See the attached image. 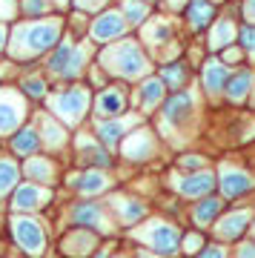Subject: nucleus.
<instances>
[{
    "instance_id": "obj_38",
    "label": "nucleus",
    "mask_w": 255,
    "mask_h": 258,
    "mask_svg": "<svg viewBox=\"0 0 255 258\" xmlns=\"http://www.w3.org/2000/svg\"><path fill=\"white\" fill-rule=\"evenodd\" d=\"M201 249H204V238H201L198 232L183 235V252H186V255H198Z\"/></svg>"
},
{
    "instance_id": "obj_9",
    "label": "nucleus",
    "mask_w": 255,
    "mask_h": 258,
    "mask_svg": "<svg viewBox=\"0 0 255 258\" xmlns=\"http://www.w3.org/2000/svg\"><path fill=\"white\" fill-rule=\"evenodd\" d=\"M218 186H221V195L224 198H241V195H246L249 189L255 186L252 175L249 172H244V169H238V166H224L221 169V178H218Z\"/></svg>"
},
{
    "instance_id": "obj_27",
    "label": "nucleus",
    "mask_w": 255,
    "mask_h": 258,
    "mask_svg": "<svg viewBox=\"0 0 255 258\" xmlns=\"http://www.w3.org/2000/svg\"><path fill=\"white\" fill-rule=\"evenodd\" d=\"M81 161L89 169H103V166H112L109 152L98 144H89V141H81Z\"/></svg>"
},
{
    "instance_id": "obj_37",
    "label": "nucleus",
    "mask_w": 255,
    "mask_h": 258,
    "mask_svg": "<svg viewBox=\"0 0 255 258\" xmlns=\"http://www.w3.org/2000/svg\"><path fill=\"white\" fill-rule=\"evenodd\" d=\"M238 43H241L244 52L255 55V26H252V23H244V26L238 29Z\"/></svg>"
},
{
    "instance_id": "obj_18",
    "label": "nucleus",
    "mask_w": 255,
    "mask_h": 258,
    "mask_svg": "<svg viewBox=\"0 0 255 258\" xmlns=\"http://www.w3.org/2000/svg\"><path fill=\"white\" fill-rule=\"evenodd\" d=\"M95 241H98V238H95V232H92V230H86V227H78V230H72V232L63 238L60 249H63L66 255L81 258V255H86V252H92Z\"/></svg>"
},
{
    "instance_id": "obj_1",
    "label": "nucleus",
    "mask_w": 255,
    "mask_h": 258,
    "mask_svg": "<svg viewBox=\"0 0 255 258\" xmlns=\"http://www.w3.org/2000/svg\"><path fill=\"white\" fill-rule=\"evenodd\" d=\"M60 43V20L49 18V20H29L20 23L12 35V57L15 60H29V57L46 55L49 49H55Z\"/></svg>"
},
{
    "instance_id": "obj_17",
    "label": "nucleus",
    "mask_w": 255,
    "mask_h": 258,
    "mask_svg": "<svg viewBox=\"0 0 255 258\" xmlns=\"http://www.w3.org/2000/svg\"><path fill=\"white\" fill-rule=\"evenodd\" d=\"M152 152H155V138H152L146 129L132 132V135L123 141V155H126L129 161H146V158H152Z\"/></svg>"
},
{
    "instance_id": "obj_19",
    "label": "nucleus",
    "mask_w": 255,
    "mask_h": 258,
    "mask_svg": "<svg viewBox=\"0 0 255 258\" xmlns=\"http://www.w3.org/2000/svg\"><path fill=\"white\" fill-rule=\"evenodd\" d=\"M166 95V83L161 78H144V83L138 86V103H141V109H155L158 103L164 101Z\"/></svg>"
},
{
    "instance_id": "obj_29",
    "label": "nucleus",
    "mask_w": 255,
    "mask_h": 258,
    "mask_svg": "<svg viewBox=\"0 0 255 258\" xmlns=\"http://www.w3.org/2000/svg\"><path fill=\"white\" fill-rule=\"evenodd\" d=\"M221 207H224L221 198H212V195H210V198H201V204L195 207V212H192V218H195L198 227H210V224L218 218Z\"/></svg>"
},
{
    "instance_id": "obj_34",
    "label": "nucleus",
    "mask_w": 255,
    "mask_h": 258,
    "mask_svg": "<svg viewBox=\"0 0 255 258\" xmlns=\"http://www.w3.org/2000/svg\"><path fill=\"white\" fill-rule=\"evenodd\" d=\"M49 9H52L49 0H20V12H23V18H29V20H37Z\"/></svg>"
},
{
    "instance_id": "obj_21",
    "label": "nucleus",
    "mask_w": 255,
    "mask_h": 258,
    "mask_svg": "<svg viewBox=\"0 0 255 258\" xmlns=\"http://www.w3.org/2000/svg\"><path fill=\"white\" fill-rule=\"evenodd\" d=\"M40 135H37V129L35 126H20L15 135H12V149H15V155H35L37 149H40Z\"/></svg>"
},
{
    "instance_id": "obj_22",
    "label": "nucleus",
    "mask_w": 255,
    "mask_h": 258,
    "mask_svg": "<svg viewBox=\"0 0 255 258\" xmlns=\"http://www.w3.org/2000/svg\"><path fill=\"white\" fill-rule=\"evenodd\" d=\"M72 186L83 195H98V192H106L109 189V178L103 175L100 169H86L83 175H78L72 181Z\"/></svg>"
},
{
    "instance_id": "obj_44",
    "label": "nucleus",
    "mask_w": 255,
    "mask_h": 258,
    "mask_svg": "<svg viewBox=\"0 0 255 258\" xmlns=\"http://www.w3.org/2000/svg\"><path fill=\"white\" fill-rule=\"evenodd\" d=\"M238 258H255V244H244L238 249Z\"/></svg>"
},
{
    "instance_id": "obj_41",
    "label": "nucleus",
    "mask_w": 255,
    "mask_h": 258,
    "mask_svg": "<svg viewBox=\"0 0 255 258\" xmlns=\"http://www.w3.org/2000/svg\"><path fill=\"white\" fill-rule=\"evenodd\" d=\"M241 55H244V49H241V46H229V49L221 52V60H224V63H238Z\"/></svg>"
},
{
    "instance_id": "obj_10",
    "label": "nucleus",
    "mask_w": 255,
    "mask_h": 258,
    "mask_svg": "<svg viewBox=\"0 0 255 258\" xmlns=\"http://www.w3.org/2000/svg\"><path fill=\"white\" fill-rule=\"evenodd\" d=\"M95 112L98 118L103 120H112V118H120L126 112V92L120 86H106L100 89L98 98H95Z\"/></svg>"
},
{
    "instance_id": "obj_24",
    "label": "nucleus",
    "mask_w": 255,
    "mask_h": 258,
    "mask_svg": "<svg viewBox=\"0 0 255 258\" xmlns=\"http://www.w3.org/2000/svg\"><path fill=\"white\" fill-rule=\"evenodd\" d=\"M232 37H235V26L229 18H218L210 29V49L212 52H224L227 46H232Z\"/></svg>"
},
{
    "instance_id": "obj_8",
    "label": "nucleus",
    "mask_w": 255,
    "mask_h": 258,
    "mask_svg": "<svg viewBox=\"0 0 255 258\" xmlns=\"http://www.w3.org/2000/svg\"><path fill=\"white\" fill-rule=\"evenodd\" d=\"M26 118V103L18 92H0V135H15Z\"/></svg>"
},
{
    "instance_id": "obj_11",
    "label": "nucleus",
    "mask_w": 255,
    "mask_h": 258,
    "mask_svg": "<svg viewBox=\"0 0 255 258\" xmlns=\"http://www.w3.org/2000/svg\"><path fill=\"white\" fill-rule=\"evenodd\" d=\"M52 195L49 189L37 184H20L15 192H12V210L15 212H32V210H40L46 201H49Z\"/></svg>"
},
{
    "instance_id": "obj_4",
    "label": "nucleus",
    "mask_w": 255,
    "mask_h": 258,
    "mask_svg": "<svg viewBox=\"0 0 255 258\" xmlns=\"http://www.w3.org/2000/svg\"><path fill=\"white\" fill-rule=\"evenodd\" d=\"M86 60H89V49L86 46H78L72 40H60L52 49V55H49V72L57 75V78L72 81V78H78L83 72Z\"/></svg>"
},
{
    "instance_id": "obj_15",
    "label": "nucleus",
    "mask_w": 255,
    "mask_h": 258,
    "mask_svg": "<svg viewBox=\"0 0 255 258\" xmlns=\"http://www.w3.org/2000/svg\"><path fill=\"white\" fill-rule=\"evenodd\" d=\"M249 218H252L249 210H235V212H229V215L221 218L218 227H215V232H218L221 238H227V241H238L246 232V227H249Z\"/></svg>"
},
{
    "instance_id": "obj_47",
    "label": "nucleus",
    "mask_w": 255,
    "mask_h": 258,
    "mask_svg": "<svg viewBox=\"0 0 255 258\" xmlns=\"http://www.w3.org/2000/svg\"><path fill=\"white\" fill-rule=\"evenodd\" d=\"M109 255H112V249H109V247H100V249H98V255H95V258H109Z\"/></svg>"
},
{
    "instance_id": "obj_51",
    "label": "nucleus",
    "mask_w": 255,
    "mask_h": 258,
    "mask_svg": "<svg viewBox=\"0 0 255 258\" xmlns=\"http://www.w3.org/2000/svg\"><path fill=\"white\" fill-rule=\"evenodd\" d=\"M149 3H152V0H149Z\"/></svg>"
},
{
    "instance_id": "obj_42",
    "label": "nucleus",
    "mask_w": 255,
    "mask_h": 258,
    "mask_svg": "<svg viewBox=\"0 0 255 258\" xmlns=\"http://www.w3.org/2000/svg\"><path fill=\"white\" fill-rule=\"evenodd\" d=\"M195 258H227V252H224L221 247H204Z\"/></svg>"
},
{
    "instance_id": "obj_20",
    "label": "nucleus",
    "mask_w": 255,
    "mask_h": 258,
    "mask_svg": "<svg viewBox=\"0 0 255 258\" xmlns=\"http://www.w3.org/2000/svg\"><path fill=\"white\" fill-rule=\"evenodd\" d=\"M192 95L189 92H175L169 101L164 103V120L166 123H183V118H189L192 112Z\"/></svg>"
},
{
    "instance_id": "obj_16",
    "label": "nucleus",
    "mask_w": 255,
    "mask_h": 258,
    "mask_svg": "<svg viewBox=\"0 0 255 258\" xmlns=\"http://www.w3.org/2000/svg\"><path fill=\"white\" fill-rule=\"evenodd\" d=\"M183 18L189 20V26L192 29H207V26H212L215 23V3L212 0H189L186 3V9H183Z\"/></svg>"
},
{
    "instance_id": "obj_25",
    "label": "nucleus",
    "mask_w": 255,
    "mask_h": 258,
    "mask_svg": "<svg viewBox=\"0 0 255 258\" xmlns=\"http://www.w3.org/2000/svg\"><path fill=\"white\" fill-rule=\"evenodd\" d=\"M252 72H249V69H238V72H232L229 75V81H227V89H224V92H227V98L229 101H244L246 95H249V89H252Z\"/></svg>"
},
{
    "instance_id": "obj_35",
    "label": "nucleus",
    "mask_w": 255,
    "mask_h": 258,
    "mask_svg": "<svg viewBox=\"0 0 255 258\" xmlns=\"http://www.w3.org/2000/svg\"><path fill=\"white\" fill-rule=\"evenodd\" d=\"M118 212L123 215V221L126 224H135L138 218H144L146 215L144 204H138V201H118Z\"/></svg>"
},
{
    "instance_id": "obj_30",
    "label": "nucleus",
    "mask_w": 255,
    "mask_h": 258,
    "mask_svg": "<svg viewBox=\"0 0 255 258\" xmlns=\"http://www.w3.org/2000/svg\"><path fill=\"white\" fill-rule=\"evenodd\" d=\"M120 12L129 26H141L149 18V0H120Z\"/></svg>"
},
{
    "instance_id": "obj_50",
    "label": "nucleus",
    "mask_w": 255,
    "mask_h": 258,
    "mask_svg": "<svg viewBox=\"0 0 255 258\" xmlns=\"http://www.w3.org/2000/svg\"><path fill=\"white\" fill-rule=\"evenodd\" d=\"M252 227H255V221H252Z\"/></svg>"
},
{
    "instance_id": "obj_40",
    "label": "nucleus",
    "mask_w": 255,
    "mask_h": 258,
    "mask_svg": "<svg viewBox=\"0 0 255 258\" xmlns=\"http://www.w3.org/2000/svg\"><path fill=\"white\" fill-rule=\"evenodd\" d=\"M178 164H181V169L186 166V169H192V172H201V169H204V158L201 155H183Z\"/></svg>"
},
{
    "instance_id": "obj_26",
    "label": "nucleus",
    "mask_w": 255,
    "mask_h": 258,
    "mask_svg": "<svg viewBox=\"0 0 255 258\" xmlns=\"http://www.w3.org/2000/svg\"><path fill=\"white\" fill-rule=\"evenodd\" d=\"M23 172L29 175V181H40V184H52L55 181V164L49 158H29Z\"/></svg>"
},
{
    "instance_id": "obj_7",
    "label": "nucleus",
    "mask_w": 255,
    "mask_h": 258,
    "mask_svg": "<svg viewBox=\"0 0 255 258\" xmlns=\"http://www.w3.org/2000/svg\"><path fill=\"white\" fill-rule=\"evenodd\" d=\"M141 238L155 249L158 255H175L178 247H181V232L166 221H152L144 232H141Z\"/></svg>"
},
{
    "instance_id": "obj_23",
    "label": "nucleus",
    "mask_w": 255,
    "mask_h": 258,
    "mask_svg": "<svg viewBox=\"0 0 255 258\" xmlns=\"http://www.w3.org/2000/svg\"><path fill=\"white\" fill-rule=\"evenodd\" d=\"M129 123H135V118L132 120H120V118L100 120L98 123V141L103 144V147H115V144H120V141H123V132L129 129Z\"/></svg>"
},
{
    "instance_id": "obj_14",
    "label": "nucleus",
    "mask_w": 255,
    "mask_h": 258,
    "mask_svg": "<svg viewBox=\"0 0 255 258\" xmlns=\"http://www.w3.org/2000/svg\"><path fill=\"white\" fill-rule=\"evenodd\" d=\"M229 66L221 60V57H210L204 69H201V78H204V89L210 95H218L221 89H227V81H229Z\"/></svg>"
},
{
    "instance_id": "obj_2",
    "label": "nucleus",
    "mask_w": 255,
    "mask_h": 258,
    "mask_svg": "<svg viewBox=\"0 0 255 258\" xmlns=\"http://www.w3.org/2000/svg\"><path fill=\"white\" fill-rule=\"evenodd\" d=\"M100 63L109 75H118V78H126V81L149 75V57L138 46V40H129V37L120 40V43H109L100 52Z\"/></svg>"
},
{
    "instance_id": "obj_12",
    "label": "nucleus",
    "mask_w": 255,
    "mask_h": 258,
    "mask_svg": "<svg viewBox=\"0 0 255 258\" xmlns=\"http://www.w3.org/2000/svg\"><path fill=\"white\" fill-rule=\"evenodd\" d=\"M72 224L75 227H86V230H103L106 232V215H103V207L95 201H81L72 207Z\"/></svg>"
},
{
    "instance_id": "obj_46",
    "label": "nucleus",
    "mask_w": 255,
    "mask_h": 258,
    "mask_svg": "<svg viewBox=\"0 0 255 258\" xmlns=\"http://www.w3.org/2000/svg\"><path fill=\"white\" fill-rule=\"evenodd\" d=\"M3 46H6V26L0 23V52H3Z\"/></svg>"
},
{
    "instance_id": "obj_5",
    "label": "nucleus",
    "mask_w": 255,
    "mask_h": 258,
    "mask_svg": "<svg viewBox=\"0 0 255 258\" xmlns=\"http://www.w3.org/2000/svg\"><path fill=\"white\" fill-rule=\"evenodd\" d=\"M12 235H15V241L20 244V249H23L26 255H32V258L43 255L46 232H43V227H40V221L29 218V215H15V218H12Z\"/></svg>"
},
{
    "instance_id": "obj_33",
    "label": "nucleus",
    "mask_w": 255,
    "mask_h": 258,
    "mask_svg": "<svg viewBox=\"0 0 255 258\" xmlns=\"http://www.w3.org/2000/svg\"><path fill=\"white\" fill-rule=\"evenodd\" d=\"M40 126H43V132H46V135H40V141H43V144H49V147H60V144L66 141L63 126H57L52 118H43V123H40Z\"/></svg>"
},
{
    "instance_id": "obj_36",
    "label": "nucleus",
    "mask_w": 255,
    "mask_h": 258,
    "mask_svg": "<svg viewBox=\"0 0 255 258\" xmlns=\"http://www.w3.org/2000/svg\"><path fill=\"white\" fill-rule=\"evenodd\" d=\"M20 89H23V92H26L29 98H43L49 86H46V81H43V78H37V75H32V78H23V81H20Z\"/></svg>"
},
{
    "instance_id": "obj_3",
    "label": "nucleus",
    "mask_w": 255,
    "mask_h": 258,
    "mask_svg": "<svg viewBox=\"0 0 255 258\" xmlns=\"http://www.w3.org/2000/svg\"><path fill=\"white\" fill-rule=\"evenodd\" d=\"M49 109L55 112V118H60L66 126L81 123L86 109H89V89L86 86H69L60 89L49 98Z\"/></svg>"
},
{
    "instance_id": "obj_6",
    "label": "nucleus",
    "mask_w": 255,
    "mask_h": 258,
    "mask_svg": "<svg viewBox=\"0 0 255 258\" xmlns=\"http://www.w3.org/2000/svg\"><path fill=\"white\" fill-rule=\"evenodd\" d=\"M126 18H123V12L118 9H106L100 12L98 18L92 20L89 26V37L95 40V43H103V46H109L115 37H120L123 32H126Z\"/></svg>"
},
{
    "instance_id": "obj_39",
    "label": "nucleus",
    "mask_w": 255,
    "mask_h": 258,
    "mask_svg": "<svg viewBox=\"0 0 255 258\" xmlns=\"http://www.w3.org/2000/svg\"><path fill=\"white\" fill-rule=\"evenodd\" d=\"M75 3V9H81V12H98V9H103L109 0H72Z\"/></svg>"
},
{
    "instance_id": "obj_31",
    "label": "nucleus",
    "mask_w": 255,
    "mask_h": 258,
    "mask_svg": "<svg viewBox=\"0 0 255 258\" xmlns=\"http://www.w3.org/2000/svg\"><path fill=\"white\" fill-rule=\"evenodd\" d=\"M18 178H20V169L12 158H0V198L12 189H18Z\"/></svg>"
},
{
    "instance_id": "obj_48",
    "label": "nucleus",
    "mask_w": 255,
    "mask_h": 258,
    "mask_svg": "<svg viewBox=\"0 0 255 258\" xmlns=\"http://www.w3.org/2000/svg\"><path fill=\"white\" fill-rule=\"evenodd\" d=\"M55 3H60V6H66V3H69V0H55Z\"/></svg>"
},
{
    "instance_id": "obj_28",
    "label": "nucleus",
    "mask_w": 255,
    "mask_h": 258,
    "mask_svg": "<svg viewBox=\"0 0 255 258\" xmlns=\"http://www.w3.org/2000/svg\"><path fill=\"white\" fill-rule=\"evenodd\" d=\"M158 78L166 83V89L181 92V86L186 83V78H189V69H186V63H183V60H175V63L161 66V75H158Z\"/></svg>"
},
{
    "instance_id": "obj_45",
    "label": "nucleus",
    "mask_w": 255,
    "mask_h": 258,
    "mask_svg": "<svg viewBox=\"0 0 255 258\" xmlns=\"http://www.w3.org/2000/svg\"><path fill=\"white\" fill-rule=\"evenodd\" d=\"M166 3H169L172 9H186V3H189V0H166Z\"/></svg>"
},
{
    "instance_id": "obj_43",
    "label": "nucleus",
    "mask_w": 255,
    "mask_h": 258,
    "mask_svg": "<svg viewBox=\"0 0 255 258\" xmlns=\"http://www.w3.org/2000/svg\"><path fill=\"white\" fill-rule=\"evenodd\" d=\"M244 18H246V23H252L255 26V0H244Z\"/></svg>"
},
{
    "instance_id": "obj_32",
    "label": "nucleus",
    "mask_w": 255,
    "mask_h": 258,
    "mask_svg": "<svg viewBox=\"0 0 255 258\" xmlns=\"http://www.w3.org/2000/svg\"><path fill=\"white\" fill-rule=\"evenodd\" d=\"M146 43H152V46H164V43H172V26H169V20H155V26L146 32Z\"/></svg>"
},
{
    "instance_id": "obj_13",
    "label": "nucleus",
    "mask_w": 255,
    "mask_h": 258,
    "mask_svg": "<svg viewBox=\"0 0 255 258\" xmlns=\"http://www.w3.org/2000/svg\"><path fill=\"white\" fill-rule=\"evenodd\" d=\"M215 184H218V178L212 175L210 169H201V172H189L186 178H181L178 189L186 198H207L215 189Z\"/></svg>"
},
{
    "instance_id": "obj_49",
    "label": "nucleus",
    "mask_w": 255,
    "mask_h": 258,
    "mask_svg": "<svg viewBox=\"0 0 255 258\" xmlns=\"http://www.w3.org/2000/svg\"><path fill=\"white\" fill-rule=\"evenodd\" d=\"M212 3H221V0H212Z\"/></svg>"
}]
</instances>
